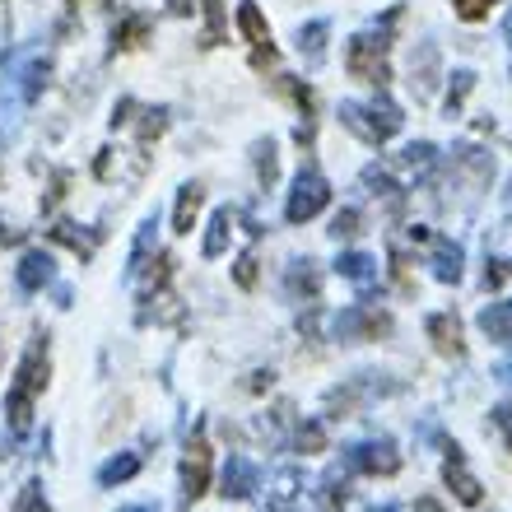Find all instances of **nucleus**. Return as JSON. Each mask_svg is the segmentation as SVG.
Listing matches in <instances>:
<instances>
[{
    "label": "nucleus",
    "instance_id": "f257e3e1",
    "mask_svg": "<svg viewBox=\"0 0 512 512\" xmlns=\"http://www.w3.org/2000/svg\"><path fill=\"white\" fill-rule=\"evenodd\" d=\"M47 75H52L47 52H14L5 61V70H0V135H10L19 126V108H28L47 89Z\"/></svg>",
    "mask_w": 512,
    "mask_h": 512
},
{
    "label": "nucleus",
    "instance_id": "f03ea898",
    "mask_svg": "<svg viewBox=\"0 0 512 512\" xmlns=\"http://www.w3.org/2000/svg\"><path fill=\"white\" fill-rule=\"evenodd\" d=\"M47 387V336H33V345L19 359V373H14L10 401H5V415H10L14 433H28V419H33V401Z\"/></svg>",
    "mask_w": 512,
    "mask_h": 512
},
{
    "label": "nucleus",
    "instance_id": "7ed1b4c3",
    "mask_svg": "<svg viewBox=\"0 0 512 512\" xmlns=\"http://www.w3.org/2000/svg\"><path fill=\"white\" fill-rule=\"evenodd\" d=\"M391 24H396V10L382 19V28H368V33H359V38L345 47V66H350L354 80L364 84H387L391 70H387V52H391Z\"/></svg>",
    "mask_w": 512,
    "mask_h": 512
},
{
    "label": "nucleus",
    "instance_id": "20e7f679",
    "mask_svg": "<svg viewBox=\"0 0 512 512\" xmlns=\"http://www.w3.org/2000/svg\"><path fill=\"white\" fill-rule=\"evenodd\" d=\"M401 122V108L387 103V98H378V103H340V126H350L368 145H387L391 135L401 131Z\"/></svg>",
    "mask_w": 512,
    "mask_h": 512
},
{
    "label": "nucleus",
    "instance_id": "39448f33",
    "mask_svg": "<svg viewBox=\"0 0 512 512\" xmlns=\"http://www.w3.org/2000/svg\"><path fill=\"white\" fill-rule=\"evenodd\" d=\"M331 205V182H326L317 168H298L294 177V191H289V205H284V219L289 224H308V219H317Z\"/></svg>",
    "mask_w": 512,
    "mask_h": 512
},
{
    "label": "nucleus",
    "instance_id": "423d86ee",
    "mask_svg": "<svg viewBox=\"0 0 512 512\" xmlns=\"http://www.w3.org/2000/svg\"><path fill=\"white\" fill-rule=\"evenodd\" d=\"M391 391H396V382H378V373H359V378H350L345 387L326 396V410L331 415H354V410H364V405H373L378 396H391Z\"/></svg>",
    "mask_w": 512,
    "mask_h": 512
},
{
    "label": "nucleus",
    "instance_id": "0eeeda50",
    "mask_svg": "<svg viewBox=\"0 0 512 512\" xmlns=\"http://www.w3.org/2000/svg\"><path fill=\"white\" fill-rule=\"evenodd\" d=\"M345 466L359 475H396L401 471V452L391 438H364V443L345 447Z\"/></svg>",
    "mask_w": 512,
    "mask_h": 512
},
{
    "label": "nucleus",
    "instance_id": "6e6552de",
    "mask_svg": "<svg viewBox=\"0 0 512 512\" xmlns=\"http://www.w3.org/2000/svg\"><path fill=\"white\" fill-rule=\"evenodd\" d=\"M331 326H336V340H378L391 331V317L382 308H373V303H354Z\"/></svg>",
    "mask_w": 512,
    "mask_h": 512
},
{
    "label": "nucleus",
    "instance_id": "1a4fd4ad",
    "mask_svg": "<svg viewBox=\"0 0 512 512\" xmlns=\"http://www.w3.org/2000/svg\"><path fill=\"white\" fill-rule=\"evenodd\" d=\"M210 489V443L191 438L187 457H182V503H196Z\"/></svg>",
    "mask_w": 512,
    "mask_h": 512
},
{
    "label": "nucleus",
    "instance_id": "9d476101",
    "mask_svg": "<svg viewBox=\"0 0 512 512\" xmlns=\"http://www.w3.org/2000/svg\"><path fill=\"white\" fill-rule=\"evenodd\" d=\"M238 28H243V38L252 42V61H256V66H261V61H275V38H270V24L261 19L256 0H243V5H238Z\"/></svg>",
    "mask_w": 512,
    "mask_h": 512
},
{
    "label": "nucleus",
    "instance_id": "9b49d317",
    "mask_svg": "<svg viewBox=\"0 0 512 512\" xmlns=\"http://www.w3.org/2000/svg\"><path fill=\"white\" fill-rule=\"evenodd\" d=\"M443 480H447V485H452V494H457V503H466V508H475V503L485 499V489H480V480H475V475L466 471V457H461V447H457V443L447 447Z\"/></svg>",
    "mask_w": 512,
    "mask_h": 512
},
{
    "label": "nucleus",
    "instance_id": "f8f14e48",
    "mask_svg": "<svg viewBox=\"0 0 512 512\" xmlns=\"http://www.w3.org/2000/svg\"><path fill=\"white\" fill-rule=\"evenodd\" d=\"M219 494L224 499H233V503H243V499H252L256 494V485H261V471H256V461H247V457H238L233 452L229 461H224V480H219Z\"/></svg>",
    "mask_w": 512,
    "mask_h": 512
},
{
    "label": "nucleus",
    "instance_id": "ddd939ff",
    "mask_svg": "<svg viewBox=\"0 0 512 512\" xmlns=\"http://www.w3.org/2000/svg\"><path fill=\"white\" fill-rule=\"evenodd\" d=\"M429 340H433V350L438 354L461 359V354H466V340H461V317L457 312H433L429 317Z\"/></svg>",
    "mask_w": 512,
    "mask_h": 512
},
{
    "label": "nucleus",
    "instance_id": "4468645a",
    "mask_svg": "<svg viewBox=\"0 0 512 512\" xmlns=\"http://www.w3.org/2000/svg\"><path fill=\"white\" fill-rule=\"evenodd\" d=\"M56 280V261L42 247H33V252H24V261H19V289H28V294H38L42 284Z\"/></svg>",
    "mask_w": 512,
    "mask_h": 512
},
{
    "label": "nucleus",
    "instance_id": "2eb2a0df",
    "mask_svg": "<svg viewBox=\"0 0 512 512\" xmlns=\"http://www.w3.org/2000/svg\"><path fill=\"white\" fill-rule=\"evenodd\" d=\"M336 270L354 284V289H364V294L373 289V284H378V261H373L368 252H340Z\"/></svg>",
    "mask_w": 512,
    "mask_h": 512
},
{
    "label": "nucleus",
    "instance_id": "dca6fc26",
    "mask_svg": "<svg viewBox=\"0 0 512 512\" xmlns=\"http://www.w3.org/2000/svg\"><path fill=\"white\" fill-rule=\"evenodd\" d=\"M201 205H205V187H201V182H187V187L177 191L173 229H177V233H191V229H196V215H201Z\"/></svg>",
    "mask_w": 512,
    "mask_h": 512
},
{
    "label": "nucleus",
    "instance_id": "f3484780",
    "mask_svg": "<svg viewBox=\"0 0 512 512\" xmlns=\"http://www.w3.org/2000/svg\"><path fill=\"white\" fill-rule=\"evenodd\" d=\"M284 280H289V294H294V298L303 294V298H308V303H317V294H322V270H317V261H312V256H303V261H294Z\"/></svg>",
    "mask_w": 512,
    "mask_h": 512
},
{
    "label": "nucleus",
    "instance_id": "a211bd4d",
    "mask_svg": "<svg viewBox=\"0 0 512 512\" xmlns=\"http://www.w3.org/2000/svg\"><path fill=\"white\" fill-rule=\"evenodd\" d=\"M480 331H485L489 340H499V345H512V298L489 303V308L480 312Z\"/></svg>",
    "mask_w": 512,
    "mask_h": 512
},
{
    "label": "nucleus",
    "instance_id": "6ab92c4d",
    "mask_svg": "<svg viewBox=\"0 0 512 512\" xmlns=\"http://www.w3.org/2000/svg\"><path fill=\"white\" fill-rule=\"evenodd\" d=\"M433 275L443 284L461 280V247L452 243V238H433Z\"/></svg>",
    "mask_w": 512,
    "mask_h": 512
},
{
    "label": "nucleus",
    "instance_id": "aec40b11",
    "mask_svg": "<svg viewBox=\"0 0 512 512\" xmlns=\"http://www.w3.org/2000/svg\"><path fill=\"white\" fill-rule=\"evenodd\" d=\"M433 75H438V52H433V42L419 47V66L410 61V84H415V98H429L433 94Z\"/></svg>",
    "mask_w": 512,
    "mask_h": 512
},
{
    "label": "nucleus",
    "instance_id": "412c9836",
    "mask_svg": "<svg viewBox=\"0 0 512 512\" xmlns=\"http://www.w3.org/2000/svg\"><path fill=\"white\" fill-rule=\"evenodd\" d=\"M145 38H149V19H145V14H126L122 28H112V56L131 52V47H140Z\"/></svg>",
    "mask_w": 512,
    "mask_h": 512
},
{
    "label": "nucleus",
    "instance_id": "4be33fe9",
    "mask_svg": "<svg viewBox=\"0 0 512 512\" xmlns=\"http://www.w3.org/2000/svg\"><path fill=\"white\" fill-rule=\"evenodd\" d=\"M345 475H340V466H331V471L317 480V503H322V512H345Z\"/></svg>",
    "mask_w": 512,
    "mask_h": 512
},
{
    "label": "nucleus",
    "instance_id": "5701e85b",
    "mask_svg": "<svg viewBox=\"0 0 512 512\" xmlns=\"http://www.w3.org/2000/svg\"><path fill=\"white\" fill-rule=\"evenodd\" d=\"M452 163H457V168H466L475 182H489V177H494V159H489L485 149H475V145H457V149H452Z\"/></svg>",
    "mask_w": 512,
    "mask_h": 512
},
{
    "label": "nucleus",
    "instance_id": "b1692460",
    "mask_svg": "<svg viewBox=\"0 0 512 512\" xmlns=\"http://www.w3.org/2000/svg\"><path fill=\"white\" fill-rule=\"evenodd\" d=\"M135 471H140V457H135V452H122V457H112V461H103V466H98V485H103V489L126 485Z\"/></svg>",
    "mask_w": 512,
    "mask_h": 512
},
{
    "label": "nucleus",
    "instance_id": "393cba45",
    "mask_svg": "<svg viewBox=\"0 0 512 512\" xmlns=\"http://www.w3.org/2000/svg\"><path fill=\"white\" fill-rule=\"evenodd\" d=\"M229 238H233V215H229V210H215V219H210V233H205L201 252L210 256V261H215V256H224Z\"/></svg>",
    "mask_w": 512,
    "mask_h": 512
},
{
    "label": "nucleus",
    "instance_id": "a878e982",
    "mask_svg": "<svg viewBox=\"0 0 512 512\" xmlns=\"http://www.w3.org/2000/svg\"><path fill=\"white\" fill-rule=\"evenodd\" d=\"M364 187H373V196H382L391 210H401V205H405L401 187L391 182V173H387V168H378V163H373V168H364Z\"/></svg>",
    "mask_w": 512,
    "mask_h": 512
},
{
    "label": "nucleus",
    "instance_id": "bb28decb",
    "mask_svg": "<svg viewBox=\"0 0 512 512\" xmlns=\"http://www.w3.org/2000/svg\"><path fill=\"white\" fill-rule=\"evenodd\" d=\"M326 33H331V28H326L322 19H317V24H308V28H298V52L308 56L312 66L326 56Z\"/></svg>",
    "mask_w": 512,
    "mask_h": 512
},
{
    "label": "nucleus",
    "instance_id": "cd10ccee",
    "mask_svg": "<svg viewBox=\"0 0 512 512\" xmlns=\"http://www.w3.org/2000/svg\"><path fill=\"white\" fill-rule=\"evenodd\" d=\"M154 229H159V224H154V219H145V224H140V233H135L131 261H126V280H135V275L145 270V256H149V247H154Z\"/></svg>",
    "mask_w": 512,
    "mask_h": 512
},
{
    "label": "nucleus",
    "instance_id": "c85d7f7f",
    "mask_svg": "<svg viewBox=\"0 0 512 512\" xmlns=\"http://www.w3.org/2000/svg\"><path fill=\"white\" fill-rule=\"evenodd\" d=\"M294 447L298 452H326V429H322V419H303L294 429Z\"/></svg>",
    "mask_w": 512,
    "mask_h": 512
},
{
    "label": "nucleus",
    "instance_id": "c756f323",
    "mask_svg": "<svg viewBox=\"0 0 512 512\" xmlns=\"http://www.w3.org/2000/svg\"><path fill=\"white\" fill-rule=\"evenodd\" d=\"M401 163H405V168H410V173H419V177H424V173H429V168H433V163H438V149H433L429 140H419V145H410V149H405V154H401Z\"/></svg>",
    "mask_w": 512,
    "mask_h": 512
},
{
    "label": "nucleus",
    "instance_id": "7c9ffc66",
    "mask_svg": "<svg viewBox=\"0 0 512 512\" xmlns=\"http://www.w3.org/2000/svg\"><path fill=\"white\" fill-rule=\"evenodd\" d=\"M224 38V5L219 0H205V33H201V47H219Z\"/></svg>",
    "mask_w": 512,
    "mask_h": 512
},
{
    "label": "nucleus",
    "instance_id": "2f4dec72",
    "mask_svg": "<svg viewBox=\"0 0 512 512\" xmlns=\"http://www.w3.org/2000/svg\"><path fill=\"white\" fill-rule=\"evenodd\" d=\"M471 89H475V75L471 70H457V75H452V89H447V112H461V103L471 98Z\"/></svg>",
    "mask_w": 512,
    "mask_h": 512
},
{
    "label": "nucleus",
    "instance_id": "473e14b6",
    "mask_svg": "<svg viewBox=\"0 0 512 512\" xmlns=\"http://www.w3.org/2000/svg\"><path fill=\"white\" fill-rule=\"evenodd\" d=\"M52 238H56V243H66V247H75L80 256H94V238H84V233H75V224H56Z\"/></svg>",
    "mask_w": 512,
    "mask_h": 512
},
{
    "label": "nucleus",
    "instance_id": "72a5a7b5",
    "mask_svg": "<svg viewBox=\"0 0 512 512\" xmlns=\"http://www.w3.org/2000/svg\"><path fill=\"white\" fill-rule=\"evenodd\" d=\"M256 173H261V182H275V140H261L256 145Z\"/></svg>",
    "mask_w": 512,
    "mask_h": 512
},
{
    "label": "nucleus",
    "instance_id": "f704fd0d",
    "mask_svg": "<svg viewBox=\"0 0 512 512\" xmlns=\"http://www.w3.org/2000/svg\"><path fill=\"white\" fill-rule=\"evenodd\" d=\"M14 512H47V499H42V485H38V480H28V485H24V494H19Z\"/></svg>",
    "mask_w": 512,
    "mask_h": 512
},
{
    "label": "nucleus",
    "instance_id": "c9c22d12",
    "mask_svg": "<svg viewBox=\"0 0 512 512\" xmlns=\"http://www.w3.org/2000/svg\"><path fill=\"white\" fill-rule=\"evenodd\" d=\"M298 494V471H280L275 475V494H270V503H294Z\"/></svg>",
    "mask_w": 512,
    "mask_h": 512
},
{
    "label": "nucleus",
    "instance_id": "e433bc0d",
    "mask_svg": "<svg viewBox=\"0 0 512 512\" xmlns=\"http://www.w3.org/2000/svg\"><path fill=\"white\" fill-rule=\"evenodd\" d=\"M452 5H457V14L466 19V24H475V19H485V14L494 10L499 0H452Z\"/></svg>",
    "mask_w": 512,
    "mask_h": 512
},
{
    "label": "nucleus",
    "instance_id": "4c0bfd02",
    "mask_svg": "<svg viewBox=\"0 0 512 512\" xmlns=\"http://www.w3.org/2000/svg\"><path fill=\"white\" fill-rule=\"evenodd\" d=\"M512 280V261H489L485 266V289H499Z\"/></svg>",
    "mask_w": 512,
    "mask_h": 512
},
{
    "label": "nucleus",
    "instance_id": "58836bf2",
    "mask_svg": "<svg viewBox=\"0 0 512 512\" xmlns=\"http://www.w3.org/2000/svg\"><path fill=\"white\" fill-rule=\"evenodd\" d=\"M331 233H336V238H354V233H359V210H340Z\"/></svg>",
    "mask_w": 512,
    "mask_h": 512
},
{
    "label": "nucleus",
    "instance_id": "ea45409f",
    "mask_svg": "<svg viewBox=\"0 0 512 512\" xmlns=\"http://www.w3.org/2000/svg\"><path fill=\"white\" fill-rule=\"evenodd\" d=\"M233 275H238V284H243V289H252V284H256V256H243Z\"/></svg>",
    "mask_w": 512,
    "mask_h": 512
},
{
    "label": "nucleus",
    "instance_id": "a19ab883",
    "mask_svg": "<svg viewBox=\"0 0 512 512\" xmlns=\"http://www.w3.org/2000/svg\"><path fill=\"white\" fill-rule=\"evenodd\" d=\"M489 419H494V424L503 429V438H508V452H512V405H499V410H494Z\"/></svg>",
    "mask_w": 512,
    "mask_h": 512
},
{
    "label": "nucleus",
    "instance_id": "79ce46f5",
    "mask_svg": "<svg viewBox=\"0 0 512 512\" xmlns=\"http://www.w3.org/2000/svg\"><path fill=\"white\" fill-rule=\"evenodd\" d=\"M168 10H173L177 19H187V14H196L201 5H196V0H168Z\"/></svg>",
    "mask_w": 512,
    "mask_h": 512
},
{
    "label": "nucleus",
    "instance_id": "37998d69",
    "mask_svg": "<svg viewBox=\"0 0 512 512\" xmlns=\"http://www.w3.org/2000/svg\"><path fill=\"white\" fill-rule=\"evenodd\" d=\"M415 512H443V503H438V499H419Z\"/></svg>",
    "mask_w": 512,
    "mask_h": 512
},
{
    "label": "nucleus",
    "instance_id": "c03bdc74",
    "mask_svg": "<svg viewBox=\"0 0 512 512\" xmlns=\"http://www.w3.org/2000/svg\"><path fill=\"white\" fill-rule=\"evenodd\" d=\"M122 512H159L154 503H131V508H122Z\"/></svg>",
    "mask_w": 512,
    "mask_h": 512
},
{
    "label": "nucleus",
    "instance_id": "a18cd8bd",
    "mask_svg": "<svg viewBox=\"0 0 512 512\" xmlns=\"http://www.w3.org/2000/svg\"><path fill=\"white\" fill-rule=\"evenodd\" d=\"M503 38H508V47H512V10H508V19H503Z\"/></svg>",
    "mask_w": 512,
    "mask_h": 512
},
{
    "label": "nucleus",
    "instance_id": "49530a36",
    "mask_svg": "<svg viewBox=\"0 0 512 512\" xmlns=\"http://www.w3.org/2000/svg\"><path fill=\"white\" fill-rule=\"evenodd\" d=\"M270 512H298L294 503H270Z\"/></svg>",
    "mask_w": 512,
    "mask_h": 512
},
{
    "label": "nucleus",
    "instance_id": "de8ad7c7",
    "mask_svg": "<svg viewBox=\"0 0 512 512\" xmlns=\"http://www.w3.org/2000/svg\"><path fill=\"white\" fill-rule=\"evenodd\" d=\"M499 378H503V382H512V359H508V364L499 368Z\"/></svg>",
    "mask_w": 512,
    "mask_h": 512
},
{
    "label": "nucleus",
    "instance_id": "09e8293b",
    "mask_svg": "<svg viewBox=\"0 0 512 512\" xmlns=\"http://www.w3.org/2000/svg\"><path fill=\"white\" fill-rule=\"evenodd\" d=\"M378 512H401V508H396V503H387V508H378Z\"/></svg>",
    "mask_w": 512,
    "mask_h": 512
}]
</instances>
